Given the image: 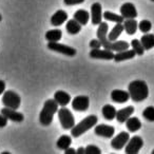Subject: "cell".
I'll list each match as a JSON object with an SVG mask.
<instances>
[{"instance_id": "9a60e30c", "label": "cell", "mask_w": 154, "mask_h": 154, "mask_svg": "<svg viewBox=\"0 0 154 154\" xmlns=\"http://www.w3.org/2000/svg\"><path fill=\"white\" fill-rule=\"evenodd\" d=\"M1 113L8 118V119L12 120V122H21L24 120V115L22 113H19L17 112V110L11 109V108L5 107L2 110H1Z\"/></svg>"}, {"instance_id": "e575fe53", "label": "cell", "mask_w": 154, "mask_h": 154, "mask_svg": "<svg viewBox=\"0 0 154 154\" xmlns=\"http://www.w3.org/2000/svg\"><path fill=\"white\" fill-rule=\"evenodd\" d=\"M89 45H90L91 49H100V48L103 47V45H101V41L99 40L98 38H97V39H92V40L90 41V43H89Z\"/></svg>"}, {"instance_id": "74e56055", "label": "cell", "mask_w": 154, "mask_h": 154, "mask_svg": "<svg viewBox=\"0 0 154 154\" xmlns=\"http://www.w3.org/2000/svg\"><path fill=\"white\" fill-rule=\"evenodd\" d=\"M5 91V82L0 80V95L3 94Z\"/></svg>"}, {"instance_id": "277c9868", "label": "cell", "mask_w": 154, "mask_h": 154, "mask_svg": "<svg viewBox=\"0 0 154 154\" xmlns=\"http://www.w3.org/2000/svg\"><path fill=\"white\" fill-rule=\"evenodd\" d=\"M97 122H98V117L96 115H89L86 118L79 122L77 125H75L72 129H71V135L75 138L79 137L84 133H86L88 130L96 126Z\"/></svg>"}, {"instance_id": "836d02e7", "label": "cell", "mask_w": 154, "mask_h": 154, "mask_svg": "<svg viewBox=\"0 0 154 154\" xmlns=\"http://www.w3.org/2000/svg\"><path fill=\"white\" fill-rule=\"evenodd\" d=\"M101 150L97 146L89 145L86 147V154H100Z\"/></svg>"}, {"instance_id": "d6a6232c", "label": "cell", "mask_w": 154, "mask_h": 154, "mask_svg": "<svg viewBox=\"0 0 154 154\" xmlns=\"http://www.w3.org/2000/svg\"><path fill=\"white\" fill-rule=\"evenodd\" d=\"M143 116L148 122H154V107L150 106L143 111Z\"/></svg>"}, {"instance_id": "7c38bea8", "label": "cell", "mask_w": 154, "mask_h": 154, "mask_svg": "<svg viewBox=\"0 0 154 154\" xmlns=\"http://www.w3.org/2000/svg\"><path fill=\"white\" fill-rule=\"evenodd\" d=\"M114 55L113 51H110L108 49L103 50L101 49H92L90 52V57L94 58V59H103V60H112L114 59Z\"/></svg>"}, {"instance_id": "b9f144b4", "label": "cell", "mask_w": 154, "mask_h": 154, "mask_svg": "<svg viewBox=\"0 0 154 154\" xmlns=\"http://www.w3.org/2000/svg\"><path fill=\"white\" fill-rule=\"evenodd\" d=\"M2 20V16H1V14H0V21Z\"/></svg>"}, {"instance_id": "3957f363", "label": "cell", "mask_w": 154, "mask_h": 154, "mask_svg": "<svg viewBox=\"0 0 154 154\" xmlns=\"http://www.w3.org/2000/svg\"><path fill=\"white\" fill-rule=\"evenodd\" d=\"M58 103L55 99H48L39 114V122L42 126L48 127L52 124L55 113L58 111Z\"/></svg>"}, {"instance_id": "ffe728a7", "label": "cell", "mask_w": 154, "mask_h": 154, "mask_svg": "<svg viewBox=\"0 0 154 154\" xmlns=\"http://www.w3.org/2000/svg\"><path fill=\"white\" fill-rule=\"evenodd\" d=\"M54 99L56 100V103L61 107H66L69 103L71 101V96L69 93H66V91H56L54 94Z\"/></svg>"}, {"instance_id": "5bb4252c", "label": "cell", "mask_w": 154, "mask_h": 154, "mask_svg": "<svg viewBox=\"0 0 154 154\" xmlns=\"http://www.w3.org/2000/svg\"><path fill=\"white\" fill-rule=\"evenodd\" d=\"M120 15L125 18V19H131V18H136L137 17V10L135 5L131 2H126L120 7Z\"/></svg>"}, {"instance_id": "30bf717a", "label": "cell", "mask_w": 154, "mask_h": 154, "mask_svg": "<svg viewBox=\"0 0 154 154\" xmlns=\"http://www.w3.org/2000/svg\"><path fill=\"white\" fill-rule=\"evenodd\" d=\"M130 139V135L128 132H120L119 134H117L115 137H113L111 140V147L115 150H122L124 147H126L127 143Z\"/></svg>"}, {"instance_id": "52a82bcc", "label": "cell", "mask_w": 154, "mask_h": 154, "mask_svg": "<svg viewBox=\"0 0 154 154\" xmlns=\"http://www.w3.org/2000/svg\"><path fill=\"white\" fill-rule=\"evenodd\" d=\"M48 49L54 52H58L60 54H63V55H66L69 57H73L77 53L76 50L73 47L63 45V43H59L58 41L57 42H49L48 43Z\"/></svg>"}, {"instance_id": "d590c367", "label": "cell", "mask_w": 154, "mask_h": 154, "mask_svg": "<svg viewBox=\"0 0 154 154\" xmlns=\"http://www.w3.org/2000/svg\"><path fill=\"white\" fill-rule=\"evenodd\" d=\"M85 2V0H63V3L66 5H82Z\"/></svg>"}, {"instance_id": "83f0119b", "label": "cell", "mask_w": 154, "mask_h": 154, "mask_svg": "<svg viewBox=\"0 0 154 154\" xmlns=\"http://www.w3.org/2000/svg\"><path fill=\"white\" fill-rule=\"evenodd\" d=\"M140 42L143 45L145 50H151L154 48V34H149V33H146L143 36H141Z\"/></svg>"}, {"instance_id": "ac0fdd59", "label": "cell", "mask_w": 154, "mask_h": 154, "mask_svg": "<svg viewBox=\"0 0 154 154\" xmlns=\"http://www.w3.org/2000/svg\"><path fill=\"white\" fill-rule=\"evenodd\" d=\"M133 113H134V107L133 106H128V107L118 110L117 113H116V119L120 124L126 122L127 119L130 118Z\"/></svg>"}, {"instance_id": "2e32d148", "label": "cell", "mask_w": 154, "mask_h": 154, "mask_svg": "<svg viewBox=\"0 0 154 154\" xmlns=\"http://www.w3.org/2000/svg\"><path fill=\"white\" fill-rule=\"evenodd\" d=\"M129 98H130V94H129L128 91L116 89V90H113L111 92V99L114 103H125L129 100Z\"/></svg>"}, {"instance_id": "8fae6325", "label": "cell", "mask_w": 154, "mask_h": 154, "mask_svg": "<svg viewBox=\"0 0 154 154\" xmlns=\"http://www.w3.org/2000/svg\"><path fill=\"white\" fill-rule=\"evenodd\" d=\"M103 7L99 2H95L91 5V21L94 26H99L103 22Z\"/></svg>"}, {"instance_id": "e0dca14e", "label": "cell", "mask_w": 154, "mask_h": 154, "mask_svg": "<svg viewBox=\"0 0 154 154\" xmlns=\"http://www.w3.org/2000/svg\"><path fill=\"white\" fill-rule=\"evenodd\" d=\"M68 20V13L63 10H58L57 12L52 15L51 17V24L54 26H59L63 24Z\"/></svg>"}, {"instance_id": "f1b7e54d", "label": "cell", "mask_w": 154, "mask_h": 154, "mask_svg": "<svg viewBox=\"0 0 154 154\" xmlns=\"http://www.w3.org/2000/svg\"><path fill=\"white\" fill-rule=\"evenodd\" d=\"M103 18H105V20L115 22V23H122L125 20V18L122 17V15H117V14L113 13V12H110V11L103 12Z\"/></svg>"}, {"instance_id": "4316f807", "label": "cell", "mask_w": 154, "mask_h": 154, "mask_svg": "<svg viewBox=\"0 0 154 154\" xmlns=\"http://www.w3.org/2000/svg\"><path fill=\"white\" fill-rule=\"evenodd\" d=\"M126 126L130 132H136L141 128V122L138 117H130L127 119Z\"/></svg>"}, {"instance_id": "4dcf8cb0", "label": "cell", "mask_w": 154, "mask_h": 154, "mask_svg": "<svg viewBox=\"0 0 154 154\" xmlns=\"http://www.w3.org/2000/svg\"><path fill=\"white\" fill-rule=\"evenodd\" d=\"M131 47H132V49L135 51L136 55H143L146 51L143 45H141L140 40H138V39H133V40L131 41Z\"/></svg>"}, {"instance_id": "44dd1931", "label": "cell", "mask_w": 154, "mask_h": 154, "mask_svg": "<svg viewBox=\"0 0 154 154\" xmlns=\"http://www.w3.org/2000/svg\"><path fill=\"white\" fill-rule=\"evenodd\" d=\"M124 28L125 31L128 35H134L137 31V28H138V23L135 20V18H131V19H125L124 22Z\"/></svg>"}, {"instance_id": "ab89813d", "label": "cell", "mask_w": 154, "mask_h": 154, "mask_svg": "<svg viewBox=\"0 0 154 154\" xmlns=\"http://www.w3.org/2000/svg\"><path fill=\"white\" fill-rule=\"evenodd\" d=\"M76 152L78 154H84V153H86V148H82V147L78 148V149L76 150Z\"/></svg>"}, {"instance_id": "5b68a950", "label": "cell", "mask_w": 154, "mask_h": 154, "mask_svg": "<svg viewBox=\"0 0 154 154\" xmlns=\"http://www.w3.org/2000/svg\"><path fill=\"white\" fill-rule=\"evenodd\" d=\"M58 118L60 125L66 130H71L75 126V118L73 113L66 107H61L58 110Z\"/></svg>"}, {"instance_id": "ee69618b", "label": "cell", "mask_w": 154, "mask_h": 154, "mask_svg": "<svg viewBox=\"0 0 154 154\" xmlns=\"http://www.w3.org/2000/svg\"><path fill=\"white\" fill-rule=\"evenodd\" d=\"M151 1H153V2H154V0H151Z\"/></svg>"}, {"instance_id": "f546056e", "label": "cell", "mask_w": 154, "mask_h": 154, "mask_svg": "<svg viewBox=\"0 0 154 154\" xmlns=\"http://www.w3.org/2000/svg\"><path fill=\"white\" fill-rule=\"evenodd\" d=\"M71 143H72V138H71V136H69V135H61V136L58 138L56 145H57L58 149L63 150L64 151V150H66L70 147Z\"/></svg>"}, {"instance_id": "9c48e42d", "label": "cell", "mask_w": 154, "mask_h": 154, "mask_svg": "<svg viewBox=\"0 0 154 154\" xmlns=\"http://www.w3.org/2000/svg\"><path fill=\"white\" fill-rule=\"evenodd\" d=\"M90 106V98L86 95L76 96L72 100V108L77 112H85L89 109Z\"/></svg>"}, {"instance_id": "8d00e7d4", "label": "cell", "mask_w": 154, "mask_h": 154, "mask_svg": "<svg viewBox=\"0 0 154 154\" xmlns=\"http://www.w3.org/2000/svg\"><path fill=\"white\" fill-rule=\"evenodd\" d=\"M8 118L3 115L2 113H0V128H5V126L8 125Z\"/></svg>"}, {"instance_id": "f35d334b", "label": "cell", "mask_w": 154, "mask_h": 154, "mask_svg": "<svg viewBox=\"0 0 154 154\" xmlns=\"http://www.w3.org/2000/svg\"><path fill=\"white\" fill-rule=\"evenodd\" d=\"M64 152H66V154H75V153H77L76 150L73 149V148H70V147H69L66 150H64Z\"/></svg>"}, {"instance_id": "cb8c5ba5", "label": "cell", "mask_w": 154, "mask_h": 154, "mask_svg": "<svg viewBox=\"0 0 154 154\" xmlns=\"http://www.w3.org/2000/svg\"><path fill=\"white\" fill-rule=\"evenodd\" d=\"M101 113H103V116L106 118L107 120H112L114 118H116V111L115 107H113L112 105H105L101 109Z\"/></svg>"}, {"instance_id": "d6986e66", "label": "cell", "mask_w": 154, "mask_h": 154, "mask_svg": "<svg viewBox=\"0 0 154 154\" xmlns=\"http://www.w3.org/2000/svg\"><path fill=\"white\" fill-rule=\"evenodd\" d=\"M136 56L134 50H124V51L120 52H116V54L114 55V61L115 62H120L124 61V60H129V59H133V58Z\"/></svg>"}, {"instance_id": "7402d4cb", "label": "cell", "mask_w": 154, "mask_h": 154, "mask_svg": "<svg viewBox=\"0 0 154 154\" xmlns=\"http://www.w3.org/2000/svg\"><path fill=\"white\" fill-rule=\"evenodd\" d=\"M73 18H74L75 20H77L82 26H86L89 22V20H90V14H89V12H87L86 10L80 9L75 12Z\"/></svg>"}, {"instance_id": "d4e9b609", "label": "cell", "mask_w": 154, "mask_h": 154, "mask_svg": "<svg viewBox=\"0 0 154 154\" xmlns=\"http://www.w3.org/2000/svg\"><path fill=\"white\" fill-rule=\"evenodd\" d=\"M125 31V28H124V24L122 23H116L114 26V28L111 30V32L108 34V39L110 41H116L117 38L120 36L122 32Z\"/></svg>"}, {"instance_id": "6da1fadb", "label": "cell", "mask_w": 154, "mask_h": 154, "mask_svg": "<svg viewBox=\"0 0 154 154\" xmlns=\"http://www.w3.org/2000/svg\"><path fill=\"white\" fill-rule=\"evenodd\" d=\"M108 23L107 22H101L97 29L96 36L99 40L101 41V45L105 49H108L113 52H120L124 50L129 49L130 45L127 41L124 40H116V41H110L108 39Z\"/></svg>"}, {"instance_id": "60d3db41", "label": "cell", "mask_w": 154, "mask_h": 154, "mask_svg": "<svg viewBox=\"0 0 154 154\" xmlns=\"http://www.w3.org/2000/svg\"><path fill=\"white\" fill-rule=\"evenodd\" d=\"M2 154H10V152L9 151H5V152H2Z\"/></svg>"}, {"instance_id": "1f68e13d", "label": "cell", "mask_w": 154, "mask_h": 154, "mask_svg": "<svg viewBox=\"0 0 154 154\" xmlns=\"http://www.w3.org/2000/svg\"><path fill=\"white\" fill-rule=\"evenodd\" d=\"M138 29H139V31H140V32L145 33V34H146V33H149L150 30L152 29L151 21H149V20H147V19L141 20V21L138 23Z\"/></svg>"}, {"instance_id": "603a6c76", "label": "cell", "mask_w": 154, "mask_h": 154, "mask_svg": "<svg viewBox=\"0 0 154 154\" xmlns=\"http://www.w3.org/2000/svg\"><path fill=\"white\" fill-rule=\"evenodd\" d=\"M82 26L79 22L73 18V19H71V20H68L66 29V32L70 35H76L82 31Z\"/></svg>"}, {"instance_id": "8992f818", "label": "cell", "mask_w": 154, "mask_h": 154, "mask_svg": "<svg viewBox=\"0 0 154 154\" xmlns=\"http://www.w3.org/2000/svg\"><path fill=\"white\" fill-rule=\"evenodd\" d=\"M20 103H21V98L17 93L14 91H5L2 96V103L5 105V107L17 110L20 107Z\"/></svg>"}, {"instance_id": "4fadbf2b", "label": "cell", "mask_w": 154, "mask_h": 154, "mask_svg": "<svg viewBox=\"0 0 154 154\" xmlns=\"http://www.w3.org/2000/svg\"><path fill=\"white\" fill-rule=\"evenodd\" d=\"M94 132L97 136L105 137V138H112L114 133H115V129H114L113 126L101 124V125H97V126L95 127Z\"/></svg>"}, {"instance_id": "7bdbcfd3", "label": "cell", "mask_w": 154, "mask_h": 154, "mask_svg": "<svg viewBox=\"0 0 154 154\" xmlns=\"http://www.w3.org/2000/svg\"><path fill=\"white\" fill-rule=\"evenodd\" d=\"M152 154H154V150H153V151H152Z\"/></svg>"}, {"instance_id": "ba28073f", "label": "cell", "mask_w": 154, "mask_h": 154, "mask_svg": "<svg viewBox=\"0 0 154 154\" xmlns=\"http://www.w3.org/2000/svg\"><path fill=\"white\" fill-rule=\"evenodd\" d=\"M143 146V140L140 136H135L131 137L129 139V141L126 145V149H125V152L127 154H136L140 151V149Z\"/></svg>"}, {"instance_id": "484cf974", "label": "cell", "mask_w": 154, "mask_h": 154, "mask_svg": "<svg viewBox=\"0 0 154 154\" xmlns=\"http://www.w3.org/2000/svg\"><path fill=\"white\" fill-rule=\"evenodd\" d=\"M62 32L59 29H54V30H50L45 33V39L49 42H57L61 39Z\"/></svg>"}, {"instance_id": "7a4b0ae2", "label": "cell", "mask_w": 154, "mask_h": 154, "mask_svg": "<svg viewBox=\"0 0 154 154\" xmlns=\"http://www.w3.org/2000/svg\"><path fill=\"white\" fill-rule=\"evenodd\" d=\"M128 92L130 94V98L135 103H140L149 96V88L146 82L140 79L133 80L129 84Z\"/></svg>"}]
</instances>
